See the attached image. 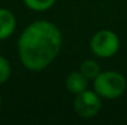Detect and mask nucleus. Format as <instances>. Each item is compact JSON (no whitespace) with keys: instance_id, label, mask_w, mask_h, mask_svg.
I'll use <instances>...</instances> for the list:
<instances>
[{"instance_id":"nucleus-1","label":"nucleus","mask_w":127,"mask_h":125,"mask_svg":"<svg viewBox=\"0 0 127 125\" xmlns=\"http://www.w3.org/2000/svg\"><path fill=\"white\" fill-rule=\"evenodd\" d=\"M17 47L22 65L31 71H41L58 55L62 33L48 21H35L24 30Z\"/></svg>"},{"instance_id":"nucleus-2","label":"nucleus","mask_w":127,"mask_h":125,"mask_svg":"<svg viewBox=\"0 0 127 125\" xmlns=\"http://www.w3.org/2000/svg\"><path fill=\"white\" fill-rule=\"evenodd\" d=\"M127 88L125 76L117 71H104L94 79L95 92L105 99H116L121 97Z\"/></svg>"},{"instance_id":"nucleus-3","label":"nucleus","mask_w":127,"mask_h":125,"mask_svg":"<svg viewBox=\"0 0 127 125\" xmlns=\"http://www.w3.org/2000/svg\"><path fill=\"white\" fill-rule=\"evenodd\" d=\"M90 48L93 53L100 58H111L120 49V38L110 30H101L93 36Z\"/></svg>"},{"instance_id":"nucleus-4","label":"nucleus","mask_w":127,"mask_h":125,"mask_svg":"<svg viewBox=\"0 0 127 125\" xmlns=\"http://www.w3.org/2000/svg\"><path fill=\"white\" fill-rule=\"evenodd\" d=\"M101 97L93 91L85 89L78 93L74 99V109L82 118H93L101 109Z\"/></svg>"},{"instance_id":"nucleus-5","label":"nucleus","mask_w":127,"mask_h":125,"mask_svg":"<svg viewBox=\"0 0 127 125\" xmlns=\"http://www.w3.org/2000/svg\"><path fill=\"white\" fill-rule=\"evenodd\" d=\"M16 27V20L11 11L0 9V39L9 38Z\"/></svg>"},{"instance_id":"nucleus-6","label":"nucleus","mask_w":127,"mask_h":125,"mask_svg":"<svg viewBox=\"0 0 127 125\" xmlns=\"http://www.w3.org/2000/svg\"><path fill=\"white\" fill-rule=\"evenodd\" d=\"M65 87L70 93L78 94V93H80V92L86 89L88 79L80 71H74V72L68 75V77L65 80Z\"/></svg>"},{"instance_id":"nucleus-7","label":"nucleus","mask_w":127,"mask_h":125,"mask_svg":"<svg viewBox=\"0 0 127 125\" xmlns=\"http://www.w3.org/2000/svg\"><path fill=\"white\" fill-rule=\"evenodd\" d=\"M80 72L84 75L88 80H94L101 71H100V66L95 60L88 59L80 65Z\"/></svg>"},{"instance_id":"nucleus-8","label":"nucleus","mask_w":127,"mask_h":125,"mask_svg":"<svg viewBox=\"0 0 127 125\" xmlns=\"http://www.w3.org/2000/svg\"><path fill=\"white\" fill-rule=\"evenodd\" d=\"M26 6L33 11H46L53 6L56 0H24Z\"/></svg>"},{"instance_id":"nucleus-9","label":"nucleus","mask_w":127,"mask_h":125,"mask_svg":"<svg viewBox=\"0 0 127 125\" xmlns=\"http://www.w3.org/2000/svg\"><path fill=\"white\" fill-rule=\"evenodd\" d=\"M10 74H11L10 63L4 56H0V85L7 81V79L10 77Z\"/></svg>"},{"instance_id":"nucleus-10","label":"nucleus","mask_w":127,"mask_h":125,"mask_svg":"<svg viewBox=\"0 0 127 125\" xmlns=\"http://www.w3.org/2000/svg\"><path fill=\"white\" fill-rule=\"evenodd\" d=\"M0 106H1V96H0Z\"/></svg>"}]
</instances>
